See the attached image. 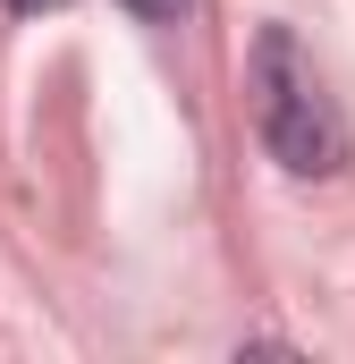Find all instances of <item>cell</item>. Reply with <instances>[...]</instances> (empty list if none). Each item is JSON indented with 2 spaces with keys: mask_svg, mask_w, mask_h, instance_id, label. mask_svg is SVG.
I'll list each match as a JSON object with an SVG mask.
<instances>
[{
  "mask_svg": "<svg viewBox=\"0 0 355 364\" xmlns=\"http://www.w3.org/2000/svg\"><path fill=\"white\" fill-rule=\"evenodd\" d=\"M254 127H263L271 161L296 170V178L347 170V119H339V102L322 93L313 60L296 51L288 26H263V34H254Z\"/></svg>",
  "mask_w": 355,
  "mask_h": 364,
  "instance_id": "6da1fadb",
  "label": "cell"
},
{
  "mask_svg": "<svg viewBox=\"0 0 355 364\" xmlns=\"http://www.w3.org/2000/svg\"><path fill=\"white\" fill-rule=\"evenodd\" d=\"M119 9H136V17H153V26H178V17H195L203 0H119Z\"/></svg>",
  "mask_w": 355,
  "mask_h": 364,
  "instance_id": "7a4b0ae2",
  "label": "cell"
},
{
  "mask_svg": "<svg viewBox=\"0 0 355 364\" xmlns=\"http://www.w3.org/2000/svg\"><path fill=\"white\" fill-rule=\"evenodd\" d=\"M9 9H26V17H43V9H68V0H9Z\"/></svg>",
  "mask_w": 355,
  "mask_h": 364,
  "instance_id": "3957f363",
  "label": "cell"
}]
</instances>
